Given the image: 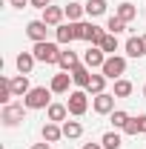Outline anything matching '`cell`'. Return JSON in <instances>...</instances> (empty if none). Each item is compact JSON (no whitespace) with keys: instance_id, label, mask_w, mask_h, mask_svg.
Masks as SVG:
<instances>
[{"instance_id":"obj_1","label":"cell","mask_w":146,"mask_h":149,"mask_svg":"<svg viewBox=\"0 0 146 149\" xmlns=\"http://www.w3.org/2000/svg\"><path fill=\"white\" fill-rule=\"evenodd\" d=\"M60 46L52 43V40H43V43H35V49H32V55H35L37 63H57L60 60Z\"/></svg>"},{"instance_id":"obj_2","label":"cell","mask_w":146,"mask_h":149,"mask_svg":"<svg viewBox=\"0 0 146 149\" xmlns=\"http://www.w3.org/2000/svg\"><path fill=\"white\" fill-rule=\"evenodd\" d=\"M23 103H26V109H49V106H52V89L35 86L32 92L23 97Z\"/></svg>"},{"instance_id":"obj_3","label":"cell","mask_w":146,"mask_h":149,"mask_svg":"<svg viewBox=\"0 0 146 149\" xmlns=\"http://www.w3.org/2000/svg\"><path fill=\"white\" fill-rule=\"evenodd\" d=\"M100 72L106 74L109 80H120V74L126 72V57H120V55H109Z\"/></svg>"},{"instance_id":"obj_4","label":"cell","mask_w":146,"mask_h":149,"mask_svg":"<svg viewBox=\"0 0 146 149\" xmlns=\"http://www.w3.org/2000/svg\"><path fill=\"white\" fill-rule=\"evenodd\" d=\"M66 106H69V115H74V118L86 115V109H89V97H86V89L69 92V100H66Z\"/></svg>"},{"instance_id":"obj_5","label":"cell","mask_w":146,"mask_h":149,"mask_svg":"<svg viewBox=\"0 0 146 149\" xmlns=\"http://www.w3.org/2000/svg\"><path fill=\"white\" fill-rule=\"evenodd\" d=\"M23 115H26V103H9V106H3V123L17 126L23 120Z\"/></svg>"},{"instance_id":"obj_6","label":"cell","mask_w":146,"mask_h":149,"mask_svg":"<svg viewBox=\"0 0 146 149\" xmlns=\"http://www.w3.org/2000/svg\"><path fill=\"white\" fill-rule=\"evenodd\" d=\"M83 63H86L89 69H103V63H106V52H103L100 46H89V49L83 52Z\"/></svg>"},{"instance_id":"obj_7","label":"cell","mask_w":146,"mask_h":149,"mask_svg":"<svg viewBox=\"0 0 146 149\" xmlns=\"http://www.w3.org/2000/svg\"><path fill=\"white\" fill-rule=\"evenodd\" d=\"M92 109L97 112V115H109V112H115V95H109V92L95 95V100H92Z\"/></svg>"},{"instance_id":"obj_8","label":"cell","mask_w":146,"mask_h":149,"mask_svg":"<svg viewBox=\"0 0 146 149\" xmlns=\"http://www.w3.org/2000/svg\"><path fill=\"white\" fill-rule=\"evenodd\" d=\"M29 92H32V86H29V74H17V77H12V95H15V97H26Z\"/></svg>"},{"instance_id":"obj_9","label":"cell","mask_w":146,"mask_h":149,"mask_svg":"<svg viewBox=\"0 0 146 149\" xmlns=\"http://www.w3.org/2000/svg\"><path fill=\"white\" fill-rule=\"evenodd\" d=\"M69 74H72V80L77 83V86H80V89H86V86H89V80H92V72H89V66H86V63L74 66Z\"/></svg>"},{"instance_id":"obj_10","label":"cell","mask_w":146,"mask_h":149,"mask_svg":"<svg viewBox=\"0 0 146 149\" xmlns=\"http://www.w3.org/2000/svg\"><path fill=\"white\" fill-rule=\"evenodd\" d=\"M57 66H60L63 72H72L74 66H80V57L74 55L72 49H63V52H60V60H57Z\"/></svg>"},{"instance_id":"obj_11","label":"cell","mask_w":146,"mask_h":149,"mask_svg":"<svg viewBox=\"0 0 146 149\" xmlns=\"http://www.w3.org/2000/svg\"><path fill=\"white\" fill-rule=\"evenodd\" d=\"M69 83H74L72 74H69V72H60V74H55V77H52V86H49V89H52V92H57V95H63V92H69Z\"/></svg>"},{"instance_id":"obj_12","label":"cell","mask_w":146,"mask_h":149,"mask_svg":"<svg viewBox=\"0 0 146 149\" xmlns=\"http://www.w3.org/2000/svg\"><path fill=\"white\" fill-rule=\"evenodd\" d=\"M63 15H66V9H60V6H49V9H43V23H46V26H60Z\"/></svg>"},{"instance_id":"obj_13","label":"cell","mask_w":146,"mask_h":149,"mask_svg":"<svg viewBox=\"0 0 146 149\" xmlns=\"http://www.w3.org/2000/svg\"><path fill=\"white\" fill-rule=\"evenodd\" d=\"M26 35L32 37L35 43H43V40H46V23H43V20H32V23L26 26Z\"/></svg>"},{"instance_id":"obj_14","label":"cell","mask_w":146,"mask_h":149,"mask_svg":"<svg viewBox=\"0 0 146 149\" xmlns=\"http://www.w3.org/2000/svg\"><path fill=\"white\" fill-rule=\"evenodd\" d=\"M55 35H57V43H63V46L72 43V40H77V35H74V23H60Z\"/></svg>"},{"instance_id":"obj_15","label":"cell","mask_w":146,"mask_h":149,"mask_svg":"<svg viewBox=\"0 0 146 149\" xmlns=\"http://www.w3.org/2000/svg\"><path fill=\"white\" fill-rule=\"evenodd\" d=\"M60 138H63V126H57V123L49 120V123L43 126V141H46V143H57Z\"/></svg>"},{"instance_id":"obj_16","label":"cell","mask_w":146,"mask_h":149,"mask_svg":"<svg viewBox=\"0 0 146 149\" xmlns=\"http://www.w3.org/2000/svg\"><path fill=\"white\" fill-rule=\"evenodd\" d=\"M35 63H37V60H35L32 52H20V55H17V72L20 74H29L32 69H35Z\"/></svg>"},{"instance_id":"obj_17","label":"cell","mask_w":146,"mask_h":149,"mask_svg":"<svg viewBox=\"0 0 146 149\" xmlns=\"http://www.w3.org/2000/svg\"><path fill=\"white\" fill-rule=\"evenodd\" d=\"M46 112H49V120H52V123H60V120H66V115H69V106H66V103H52Z\"/></svg>"},{"instance_id":"obj_18","label":"cell","mask_w":146,"mask_h":149,"mask_svg":"<svg viewBox=\"0 0 146 149\" xmlns=\"http://www.w3.org/2000/svg\"><path fill=\"white\" fill-rule=\"evenodd\" d=\"M83 9H86V15H89V17H100V15L106 12V0H86V3H83Z\"/></svg>"},{"instance_id":"obj_19","label":"cell","mask_w":146,"mask_h":149,"mask_svg":"<svg viewBox=\"0 0 146 149\" xmlns=\"http://www.w3.org/2000/svg\"><path fill=\"white\" fill-rule=\"evenodd\" d=\"M126 55L129 57H143L146 52H143V40L140 37H129L126 40Z\"/></svg>"},{"instance_id":"obj_20","label":"cell","mask_w":146,"mask_h":149,"mask_svg":"<svg viewBox=\"0 0 146 149\" xmlns=\"http://www.w3.org/2000/svg\"><path fill=\"white\" fill-rule=\"evenodd\" d=\"M106 74H92V80H89V86H86V92L89 95H100L103 92V86H106Z\"/></svg>"},{"instance_id":"obj_21","label":"cell","mask_w":146,"mask_h":149,"mask_svg":"<svg viewBox=\"0 0 146 149\" xmlns=\"http://www.w3.org/2000/svg\"><path fill=\"white\" fill-rule=\"evenodd\" d=\"M83 135V126L77 120H63V138H80Z\"/></svg>"},{"instance_id":"obj_22","label":"cell","mask_w":146,"mask_h":149,"mask_svg":"<svg viewBox=\"0 0 146 149\" xmlns=\"http://www.w3.org/2000/svg\"><path fill=\"white\" fill-rule=\"evenodd\" d=\"M83 12H86V9H83L80 3H69V6H66V17H69V23H80Z\"/></svg>"},{"instance_id":"obj_23","label":"cell","mask_w":146,"mask_h":149,"mask_svg":"<svg viewBox=\"0 0 146 149\" xmlns=\"http://www.w3.org/2000/svg\"><path fill=\"white\" fill-rule=\"evenodd\" d=\"M117 17L129 23V20H135V17H138V9H135L132 3H120V6H117Z\"/></svg>"},{"instance_id":"obj_24","label":"cell","mask_w":146,"mask_h":149,"mask_svg":"<svg viewBox=\"0 0 146 149\" xmlns=\"http://www.w3.org/2000/svg\"><path fill=\"white\" fill-rule=\"evenodd\" d=\"M100 143H103V149H120V146H123V141H120V135H117V132H106Z\"/></svg>"},{"instance_id":"obj_25","label":"cell","mask_w":146,"mask_h":149,"mask_svg":"<svg viewBox=\"0 0 146 149\" xmlns=\"http://www.w3.org/2000/svg\"><path fill=\"white\" fill-rule=\"evenodd\" d=\"M100 49H103L106 55H115V52H117V35H112V32H106V37H103V43H100Z\"/></svg>"},{"instance_id":"obj_26","label":"cell","mask_w":146,"mask_h":149,"mask_svg":"<svg viewBox=\"0 0 146 149\" xmlns=\"http://www.w3.org/2000/svg\"><path fill=\"white\" fill-rule=\"evenodd\" d=\"M115 97H129V95H132V83H129V80H123V77H120V80H115Z\"/></svg>"},{"instance_id":"obj_27","label":"cell","mask_w":146,"mask_h":149,"mask_svg":"<svg viewBox=\"0 0 146 149\" xmlns=\"http://www.w3.org/2000/svg\"><path fill=\"white\" fill-rule=\"evenodd\" d=\"M126 123H129V115L123 109H115V112H112V126H115V129H123Z\"/></svg>"},{"instance_id":"obj_28","label":"cell","mask_w":146,"mask_h":149,"mask_svg":"<svg viewBox=\"0 0 146 149\" xmlns=\"http://www.w3.org/2000/svg\"><path fill=\"white\" fill-rule=\"evenodd\" d=\"M106 29H109L112 35H120V32L126 29V20H120L117 15H112V17H109V23H106Z\"/></svg>"},{"instance_id":"obj_29","label":"cell","mask_w":146,"mask_h":149,"mask_svg":"<svg viewBox=\"0 0 146 149\" xmlns=\"http://www.w3.org/2000/svg\"><path fill=\"white\" fill-rule=\"evenodd\" d=\"M126 135H140V126H138V118H129V123L123 126Z\"/></svg>"},{"instance_id":"obj_30","label":"cell","mask_w":146,"mask_h":149,"mask_svg":"<svg viewBox=\"0 0 146 149\" xmlns=\"http://www.w3.org/2000/svg\"><path fill=\"white\" fill-rule=\"evenodd\" d=\"M32 6H35V9H49L52 0H32Z\"/></svg>"},{"instance_id":"obj_31","label":"cell","mask_w":146,"mask_h":149,"mask_svg":"<svg viewBox=\"0 0 146 149\" xmlns=\"http://www.w3.org/2000/svg\"><path fill=\"white\" fill-rule=\"evenodd\" d=\"M138 126H140V135L146 132V115H138Z\"/></svg>"},{"instance_id":"obj_32","label":"cell","mask_w":146,"mask_h":149,"mask_svg":"<svg viewBox=\"0 0 146 149\" xmlns=\"http://www.w3.org/2000/svg\"><path fill=\"white\" fill-rule=\"evenodd\" d=\"M9 3H12L15 9H23V6H26V3H32V0H9Z\"/></svg>"},{"instance_id":"obj_33","label":"cell","mask_w":146,"mask_h":149,"mask_svg":"<svg viewBox=\"0 0 146 149\" xmlns=\"http://www.w3.org/2000/svg\"><path fill=\"white\" fill-rule=\"evenodd\" d=\"M83 149H103V143H83Z\"/></svg>"},{"instance_id":"obj_34","label":"cell","mask_w":146,"mask_h":149,"mask_svg":"<svg viewBox=\"0 0 146 149\" xmlns=\"http://www.w3.org/2000/svg\"><path fill=\"white\" fill-rule=\"evenodd\" d=\"M32 149H52V146H49V143L43 141V143H35V146H32Z\"/></svg>"},{"instance_id":"obj_35","label":"cell","mask_w":146,"mask_h":149,"mask_svg":"<svg viewBox=\"0 0 146 149\" xmlns=\"http://www.w3.org/2000/svg\"><path fill=\"white\" fill-rule=\"evenodd\" d=\"M140 40H143V52H146V35H140Z\"/></svg>"},{"instance_id":"obj_36","label":"cell","mask_w":146,"mask_h":149,"mask_svg":"<svg viewBox=\"0 0 146 149\" xmlns=\"http://www.w3.org/2000/svg\"><path fill=\"white\" fill-rule=\"evenodd\" d=\"M143 97H146V86H143Z\"/></svg>"}]
</instances>
